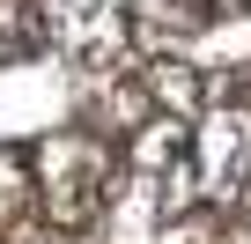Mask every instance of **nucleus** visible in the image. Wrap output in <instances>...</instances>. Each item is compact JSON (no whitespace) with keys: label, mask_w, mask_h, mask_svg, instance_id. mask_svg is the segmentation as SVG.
<instances>
[{"label":"nucleus","mask_w":251,"mask_h":244,"mask_svg":"<svg viewBox=\"0 0 251 244\" xmlns=\"http://www.w3.org/2000/svg\"><path fill=\"white\" fill-rule=\"evenodd\" d=\"M37 163H45V207H52V222L59 229H81L103 207V192H111V156L89 134H52Z\"/></svg>","instance_id":"1"},{"label":"nucleus","mask_w":251,"mask_h":244,"mask_svg":"<svg viewBox=\"0 0 251 244\" xmlns=\"http://www.w3.org/2000/svg\"><path fill=\"white\" fill-rule=\"evenodd\" d=\"M133 178L155 192V207H163V215H170V207H185V200H192V185H200V156H192L185 126H148V134L133 141Z\"/></svg>","instance_id":"2"},{"label":"nucleus","mask_w":251,"mask_h":244,"mask_svg":"<svg viewBox=\"0 0 251 244\" xmlns=\"http://www.w3.org/2000/svg\"><path fill=\"white\" fill-rule=\"evenodd\" d=\"M141 8H148L155 23H177V30H200V23H214V8H222V0H141Z\"/></svg>","instance_id":"3"},{"label":"nucleus","mask_w":251,"mask_h":244,"mask_svg":"<svg viewBox=\"0 0 251 244\" xmlns=\"http://www.w3.org/2000/svg\"><path fill=\"white\" fill-rule=\"evenodd\" d=\"M52 15H59L67 30H89V23H103V15H118V0H52Z\"/></svg>","instance_id":"4"}]
</instances>
